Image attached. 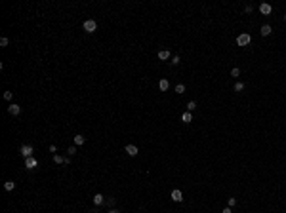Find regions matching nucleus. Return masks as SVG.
Returning <instances> with one entry per match:
<instances>
[{"instance_id":"26","label":"nucleus","mask_w":286,"mask_h":213,"mask_svg":"<svg viewBox=\"0 0 286 213\" xmlns=\"http://www.w3.org/2000/svg\"><path fill=\"white\" fill-rule=\"evenodd\" d=\"M105 204H107V205H114V198H107V200H105Z\"/></svg>"},{"instance_id":"5","label":"nucleus","mask_w":286,"mask_h":213,"mask_svg":"<svg viewBox=\"0 0 286 213\" xmlns=\"http://www.w3.org/2000/svg\"><path fill=\"white\" fill-rule=\"evenodd\" d=\"M124 150H126L128 156H137V152H139L136 145H126V149H124Z\"/></svg>"},{"instance_id":"3","label":"nucleus","mask_w":286,"mask_h":213,"mask_svg":"<svg viewBox=\"0 0 286 213\" xmlns=\"http://www.w3.org/2000/svg\"><path fill=\"white\" fill-rule=\"evenodd\" d=\"M236 44L238 46H248L250 44V34H246V32L238 34V36H236Z\"/></svg>"},{"instance_id":"25","label":"nucleus","mask_w":286,"mask_h":213,"mask_svg":"<svg viewBox=\"0 0 286 213\" xmlns=\"http://www.w3.org/2000/svg\"><path fill=\"white\" fill-rule=\"evenodd\" d=\"M244 12H246V14H252V12H254V6H246V8H244Z\"/></svg>"},{"instance_id":"11","label":"nucleus","mask_w":286,"mask_h":213,"mask_svg":"<svg viewBox=\"0 0 286 213\" xmlns=\"http://www.w3.org/2000/svg\"><path fill=\"white\" fill-rule=\"evenodd\" d=\"M159 88H160V90H162V91H166V90H168V88H170V82L166 80V78H162V80L159 82Z\"/></svg>"},{"instance_id":"4","label":"nucleus","mask_w":286,"mask_h":213,"mask_svg":"<svg viewBox=\"0 0 286 213\" xmlns=\"http://www.w3.org/2000/svg\"><path fill=\"white\" fill-rule=\"evenodd\" d=\"M37 166H38L37 158H32V156H31V158H25V168H27V169H34Z\"/></svg>"},{"instance_id":"13","label":"nucleus","mask_w":286,"mask_h":213,"mask_svg":"<svg viewBox=\"0 0 286 213\" xmlns=\"http://www.w3.org/2000/svg\"><path fill=\"white\" fill-rule=\"evenodd\" d=\"M84 141H86V139H84V135H74V145H76V147L84 145Z\"/></svg>"},{"instance_id":"15","label":"nucleus","mask_w":286,"mask_h":213,"mask_svg":"<svg viewBox=\"0 0 286 213\" xmlns=\"http://www.w3.org/2000/svg\"><path fill=\"white\" fill-rule=\"evenodd\" d=\"M181 120H183V122H185V124H189V122H191V120H193V114H191V112H183V116H181Z\"/></svg>"},{"instance_id":"21","label":"nucleus","mask_w":286,"mask_h":213,"mask_svg":"<svg viewBox=\"0 0 286 213\" xmlns=\"http://www.w3.org/2000/svg\"><path fill=\"white\" fill-rule=\"evenodd\" d=\"M231 76H233V78H238V76H241V68L235 67V68L231 71Z\"/></svg>"},{"instance_id":"23","label":"nucleus","mask_w":286,"mask_h":213,"mask_svg":"<svg viewBox=\"0 0 286 213\" xmlns=\"http://www.w3.org/2000/svg\"><path fill=\"white\" fill-rule=\"evenodd\" d=\"M12 97H14V93H12V91H4V99H6V101H12Z\"/></svg>"},{"instance_id":"30","label":"nucleus","mask_w":286,"mask_h":213,"mask_svg":"<svg viewBox=\"0 0 286 213\" xmlns=\"http://www.w3.org/2000/svg\"><path fill=\"white\" fill-rule=\"evenodd\" d=\"M284 21H286V15H284Z\"/></svg>"},{"instance_id":"18","label":"nucleus","mask_w":286,"mask_h":213,"mask_svg":"<svg viewBox=\"0 0 286 213\" xmlns=\"http://www.w3.org/2000/svg\"><path fill=\"white\" fill-rule=\"evenodd\" d=\"M67 154L69 156H74V154H76V145H71V147H69V149H67Z\"/></svg>"},{"instance_id":"9","label":"nucleus","mask_w":286,"mask_h":213,"mask_svg":"<svg viewBox=\"0 0 286 213\" xmlns=\"http://www.w3.org/2000/svg\"><path fill=\"white\" fill-rule=\"evenodd\" d=\"M92 200H94V204H95V205H103V204H105V198H103V194H95V196H94Z\"/></svg>"},{"instance_id":"28","label":"nucleus","mask_w":286,"mask_h":213,"mask_svg":"<svg viewBox=\"0 0 286 213\" xmlns=\"http://www.w3.org/2000/svg\"><path fill=\"white\" fill-rule=\"evenodd\" d=\"M223 213H233V209L231 208H225V209H223Z\"/></svg>"},{"instance_id":"24","label":"nucleus","mask_w":286,"mask_h":213,"mask_svg":"<svg viewBox=\"0 0 286 213\" xmlns=\"http://www.w3.org/2000/svg\"><path fill=\"white\" fill-rule=\"evenodd\" d=\"M0 46H2V48H6V46H8V38H6V36L0 38Z\"/></svg>"},{"instance_id":"8","label":"nucleus","mask_w":286,"mask_h":213,"mask_svg":"<svg viewBox=\"0 0 286 213\" xmlns=\"http://www.w3.org/2000/svg\"><path fill=\"white\" fill-rule=\"evenodd\" d=\"M172 200L174 202H183V192L181 190H172Z\"/></svg>"},{"instance_id":"7","label":"nucleus","mask_w":286,"mask_h":213,"mask_svg":"<svg viewBox=\"0 0 286 213\" xmlns=\"http://www.w3.org/2000/svg\"><path fill=\"white\" fill-rule=\"evenodd\" d=\"M271 4H267V2H263V4H259V12H261V14H263V15H269V14H271Z\"/></svg>"},{"instance_id":"19","label":"nucleus","mask_w":286,"mask_h":213,"mask_svg":"<svg viewBox=\"0 0 286 213\" xmlns=\"http://www.w3.org/2000/svg\"><path fill=\"white\" fill-rule=\"evenodd\" d=\"M170 63H172V65H174V67H177V65L181 63V61H179V55H174V57H172V59H170Z\"/></svg>"},{"instance_id":"16","label":"nucleus","mask_w":286,"mask_h":213,"mask_svg":"<svg viewBox=\"0 0 286 213\" xmlns=\"http://www.w3.org/2000/svg\"><path fill=\"white\" fill-rule=\"evenodd\" d=\"M195 109H196V103L195 101H189V103H187V112H193Z\"/></svg>"},{"instance_id":"14","label":"nucleus","mask_w":286,"mask_h":213,"mask_svg":"<svg viewBox=\"0 0 286 213\" xmlns=\"http://www.w3.org/2000/svg\"><path fill=\"white\" fill-rule=\"evenodd\" d=\"M4 188H6L8 192L14 190V188H15V183H14V181H6V183H4Z\"/></svg>"},{"instance_id":"2","label":"nucleus","mask_w":286,"mask_h":213,"mask_svg":"<svg viewBox=\"0 0 286 213\" xmlns=\"http://www.w3.org/2000/svg\"><path fill=\"white\" fill-rule=\"evenodd\" d=\"M95 29H97V23L94 19H86L84 21V31L86 32H95Z\"/></svg>"},{"instance_id":"20","label":"nucleus","mask_w":286,"mask_h":213,"mask_svg":"<svg viewBox=\"0 0 286 213\" xmlns=\"http://www.w3.org/2000/svg\"><path fill=\"white\" fill-rule=\"evenodd\" d=\"M54 162L55 164H65V158L63 156H59V154H54Z\"/></svg>"},{"instance_id":"1","label":"nucleus","mask_w":286,"mask_h":213,"mask_svg":"<svg viewBox=\"0 0 286 213\" xmlns=\"http://www.w3.org/2000/svg\"><path fill=\"white\" fill-rule=\"evenodd\" d=\"M19 152H21V156H23V158H31V156H32V152H34V149H32V145H23Z\"/></svg>"},{"instance_id":"17","label":"nucleus","mask_w":286,"mask_h":213,"mask_svg":"<svg viewBox=\"0 0 286 213\" xmlns=\"http://www.w3.org/2000/svg\"><path fill=\"white\" fill-rule=\"evenodd\" d=\"M176 93H179V95L185 93V84H177V86H176Z\"/></svg>"},{"instance_id":"27","label":"nucleus","mask_w":286,"mask_h":213,"mask_svg":"<svg viewBox=\"0 0 286 213\" xmlns=\"http://www.w3.org/2000/svg\"><path fill=\"white\" fill-rule=\"evenodd\" d=\"M235 204H236V198H229V208H233Z\"/></svg>"},{"instance_id":"10","label":"nucleus","mask_w":286,"mask_h":213,"mask_svg":"<svg viewBox=\"0 0 286 213\" xmlns=\"http://www.w3.org/2000/svg\"><path fill=\"white\" fill-rule=\"evenodd\" d=\"M271 25H263V27L259 29V32H261V36H269V34H271Z\"/></svg>"},{"instance_id":"29","label":"nucleus","mask_w":286,"mask_h":213,"mask_svg":"<svg viewBox=\"0 0 286 213\" xmlns=\"http://www.w3.org/2000/svg\"><path fill=\"white\" fill-rule=\"evenodd\" d=\"M109 213H120V211H118V209H111Z\"/></svg>"},{"instance_id":"12","label":"nucleus","mask_w":286,"mask_h":213,"mask_svg":"<svg viewBox=\"0 0 286 213\" xmlns=\"http://www.w3.org/2000/svg\"><path fill=\"white\" fill-rule=\"evenodd\" d=\"M159 59H162V61L170 59V51H168V50H160V51H159Z\"/></svg>"},{"instance_id":"22","label":"nucleus","mask_w":286,"mask_h":213,"mask_svg":"<svg viewBox=\"0 0 286 213\" xmlns=\"http://www.w3.org/2000/svg\"><path fill=\"white\" fill-rule=\"evenodd\" d=\"M244 90V84H242V82H236L235 84V91H242Z\"/></svg>"},{"instance_id":"6","label":"nucleus","mask_w":286,"mask_h":213,"mask_svg":"<svg viewBox=\"0 0 286 213\" xmlns=\"http://www.w3.org/2000/svg\"><path fill=\"white\" fill-rule=\"evenodd\" d=\"M8 112L12 114V116H17V114L21 112V107H19V105H14V103H12V105L8 107Z\"/></svg>"}]
</instances>
